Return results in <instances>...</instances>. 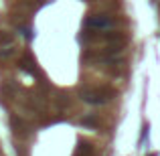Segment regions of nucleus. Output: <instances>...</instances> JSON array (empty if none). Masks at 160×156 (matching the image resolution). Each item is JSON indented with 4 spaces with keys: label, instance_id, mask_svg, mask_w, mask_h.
<instances>
[{
    "label": "nucleus",
    "instance_id": "nucleus-1",
    "mask_svg": "<svg viewBox=\"0 0 160 156\" xmlns=\"http://www.w3.org/2000/svg\"><path fill=\"white\" fill-rule=\"evenodd\" d=\"M113 91L112 89H106V87H93V89H81V99L87 103H93V105H102L112 99Z\"/></svg>",
    "mask_w": 160,
    "mask_h": 156
},
{
    "label": "nucleus",
    "instance_id": "nucleus-2",
    "mask_svg": "<svg viewBox=\"0 0 160 156\" xmlns=\"http://www.w3.org/2000/svg\"><path fill=\"white\" fill-rule=\"evenodd\" d=\"M112 24H113V20L108 18V16H91L87 20V27H91V28H109Z\"/></svg>",
    "mask_w": 160,
    "mask_h": 156
},
{
    "label": "nucleus",
    "instance_id": "nucleus-3",
    "mask_svg": "<svg viewBox=\"0 0 160 156\" xmlns=\"http://www.w3.org/2000/svg\"><path fill=\"white\" fill-rule=\"evenodd\" d=\"M20 69H22V71H28L31 75H39V77H41V71H39V67H37V63L32 61L28 55L22 59V61H20Z\"/></svg>",
    "mask_w": 160,
    "mask_h": 156
},
{
    "label": "nucleus",
    "instance_id": "nucleus-4",
    "mask_svg": "<svg viewBox=\"0 0 160 156\" xmlns=\"http://www.w3.org/2000/svg\"><path fill=\"white\" fill-rule=\"evenodd\" d=\"M10 124H12V128H14V132H20V134H28V130H27V126L22 124V120H18V118H12L10 120Z\"/></svg>",
    "mask_w": 160,
    "mask_h": 156
}]
</instances>
